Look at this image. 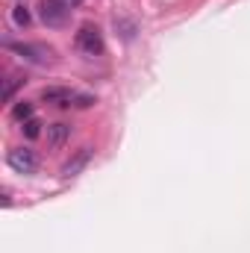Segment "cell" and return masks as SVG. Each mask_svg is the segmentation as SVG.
Instances as JSON below:
<instances>
[{
    "mask_svg": "<svg viewBox=\"0 0 250 253\" xmlns=\"http://www.w3.org/2000/svg\"><path fill=\"white\" fill-rule=\"evenodd\" d=\"M12 21H15L18 27H30L33 15H30V9H27V6H15V9H12Z\"/></svg>",
    "mask_w": 250,
    "mask_h": 253,
    "instance_id": "30bf717a",
    "label": "cell"
},
{
    "mask_svg": "<svg viewBox=\"0 0 250 253\" xmlns=\"http://www.w3.org/2000/svg\"><path fill=\"white\" fill-rule=\"evenodd\" d=\"M21 129H24L27 138H39V135H42V121H39V118H30V121H24Z\"/></svg>",
    "mask_w": 250,
    "mask_h": 253,
    "instance_id": "8fae6325",
    "label": "cell"
},
{
    "mask_svg": "<svg viewBox=\"0 0 250 253\" xmlns=\"http://www.w3.org/2000/svg\"><path fill=\"white\" fill-rule=\"evenodd\" d=\"M42 100H47V103H56V106H74V100H77V91L62 88V85H53V88H44V91H42Z\"/></svg>",
    "mask_w": 250,
    "mask_h": 253,
    "instance_id": "8992f818",
    "label": "cell"
},
{
    "mask_svg": "<svg viewBox=\"0 0 250 253\" xmlns=\"http://www.w3.org/2000/svg\"><path fill=\"white\" fill-rule=\"evenodd\" d=\"M91 156H94V150H91V147H80V150H77V153H74V156L62 165V177H77V174L91 162Z\"/></svg>",
    "mask_w": 250,
    "mask_h": 253,
    "instance_id": "5b68a950",
    "label": "cell"
},
{
    "mask_svg": "<svg viewBox=\"0 0 250 253\" xmlns=\"http://www.w3.org/2000/svg\"><path fill=\"white\" fill-rule=\"evenodd\" d=\"M39 15H42V21L47 27L59 30V27H65L71 21V6L65 0H42V12Z\"/></svg>",
    "mask_w": 250,
    "mask_h": 253,
    "instance_id": "7a4b0ae2",
    "label": "cell"
},
{
    "mask_svg": "<svg viewBox=\"0 0 250 253\" xmlns=\"http://www.w3.org/2000/svg\"><path fill=\"white\" fill-rule=\"evenodd\" d=\"M3 47L12 50V53H21V56L30 59V62H47V59L53 56V50L44 47V44H15V42H3Z\"/></svg>",
    "mask_w": 250,
    "mask_h": 253,
    "instance_id": "277c9868",
    "label": "cell"
},
{
    "mask_svg": "<svg viewBox=\"0 0 250 253\" xmlns=\"http://www.w3.org/2000/svg\"><path fill=\"white\" fill-rule=\"evenodd\" d=\"M74 44H77V50H83L85 56H100V53H103V33H100L94 24H83L80 33L74 36Z\"/></svg>",
    "mask_w": 250,
    "mask_h": 253,
    "instance_id": "6da1fadb",
    "label": "cell"
},
{
    "mask_svg": "<svg viewBox=\"0 0 250 253\" xmlns=\"http://www.w3.org/2000/svg\"><path fill=\"white\" fill-rule=\"evenodd\" d=\"M12 118H15V121H21V124H24V121H30V118H36V109H33V103L21 100V103L12 109Z\"/></svg>",
    "mask_w": 250,
    "mask_h": 253,
    "instance_id": "9c48e42d",
    "label": "cell"
},
{
    "mask_svg": "<svg viewBox=\"0 0 250 253\" xmlns=\"http://www.w3.org/2000/svg\"><path fill=\"white\" fill-rule=\"evenodd\" d=\"M65 3H68V6H71V9H77V6H83V3H85V0H65Z\"/></svg>",
    "mask_w": 250,
    "mask_h": 253,
    "instance_id": "7c38bea8",
    "label": "cell"
},
{
    "mask_svg": "<svg viewBox=\"0 0 250 253\" xmlns=\"http://www.w3.org/2000/svg\"><path fill=\"white\" fill-rule=\"evenodd\" d=\"M6 165H9L12 171H18V174H36L39 156H36V150H30V147H12V150L6 153Z\"/></svg>",
    "mask_w": 250,
    "mask_h": 253,
    "instance_id": "3957f363",
    "label": "cell"
},
{
    "mask_svg": "<svg viewBox=\"0 0 250 253\" xmlns=\"http://www.w3.org/2000/svg\"><path fill=\"white\" fill-rule=\"evenodd\" d=\"M68 141H71V126H68V124H62V121H59V124H50V126H47V144H50L53 150L65 147Z\"/></svg>",
    "mask_w": 250,
    "mask_h": 253,
    "instance_id": "52a82bcc",
    "label": "cell"
},
{
    "mask_svg": "<svg viewBox=\"0 0 250 253\" xmlns=\"http://www.w3.org/2000/svg\"><path fill=\"white\" fill-rule=\"evenodd\" d=\"M24 83H27V77H24V74H9V77L3 80V91H0V94H3V100H12V97H15V91H18Z\"/></svg>",
    "mask_w": 250,
    "mask_h": 253,
    "instance_id": "ba28073f",
    "label": "cell"
}]
</instances>
